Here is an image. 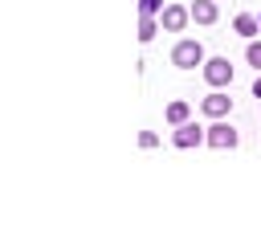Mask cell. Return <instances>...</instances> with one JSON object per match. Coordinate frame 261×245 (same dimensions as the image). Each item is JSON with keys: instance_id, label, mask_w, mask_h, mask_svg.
Wrapping results in <instances>:
<instances>
[{"instance_id": "cell-1", "label": "cell", "mask_w": 261, "mask_h": 245, "mask_svg": "<svg viewBox=\"0 0 261 245\" xmlns=\"http://www.w3.org/2000/svg\"><path fill=\"white\" fill-rule=\"evenodd\" d=\"M204 41H192V37H184V41H175L171 45V65L175 69H200L204 65Z\"/></svg>"}, {"instance_id": "cell-2", "label": "cell", "mask_w": 261, "mask_h": 245, "mask_svg": "<svg viewBox=\"0 0 261 245\" xmlns=\"http://www.w3.org/2000/svg\"><path fill=\"white\" fill-rule=\"evenodd\" d=\"M200 78L208 82V90H228L232 86V61L228 57H204Z\"/></svg>"}, {"instance_id": "cell-3", "label": "cell", "mask_w": 261, "mask_h": 245, "mask_svg": "<svg viewBox=\"0 0 261 245\" xmlns=\"http://www.w3.org/2000/svg\"><path fill=\"white\" fill-rule=\"evenodd\" d=\"M237 143H241V135H237V127H232L228 118H216V122H208V127H204V147L232 151Z\"/></svg>"}, {"instance_id": "cell-4", "label": "cell", "mask_w": 261, "mask_h": 245, "mask_svg": "<svg viewBox=\"0 0 261 245\" xmlns=\"http://www.w3.org/2000/svg\"><path fill=\"white\" fill-rule=\"evenodd\" d=\"M155 20H159V33H171V37H179V33L192 24V12H188V4H163Z\"/></svg>"}, {"instance_id": "cell-5", "label": "cell", "mask_w": 261, "mask_h": 245, "mask_svg": "<svg viewBox=\"0 0 261 245\" xmlns=\"http://www.w3.org/2000/svg\"><path fill=\"white\" fill-rule=\"evenodd\" d=\"M228 110H232V94H228V90H208V94H204V102H200V114H204L208 122L228 118Z\"/></svg>"}, {"instance_id": "cell-6", "label": "cell", "mask_w": 261, "mask_h": 245, "mask_svg": "<svg viewBox=\"0 0 261 245\" xmlns=\"http://www.w3.org/2000/svg\"><path fill=\"white\" fill-rule=\"evenodd\" d=\"M200 143H204V127H200L196 118H188V122L171 127V147H179V151H192V147H200Z\"/></svg>"}, {"instance_id": "cell-7", "label": "cell", "mask_w": 261, "mask_h": 245, "mask_svg": "<svg viewBox=\"0 0 261 245\" xmlns=\"http://www.w3.org/2000/svg\"><path fill=\"white\" fill-rule=\"evenodd\" d=\"M188 12H192V20H196V24H204V29L220 20V4H216V0H192V4H188Z\"/></svg>"}, {"instance_id": "cell-8", "label": "cell", "mask_w": 261, "mask_h": 245, "mask_svg": "<svg viewBox=\"0 0 261 245\" xmlns=\"http://www.w3.org/2000/svg\"><path fill=\"white\" fill-rule=\"evenodd\" d=\"M232 33H237L241 41H253V37H261L257 12H237V16H232Z\"/></svg>"}, {"instance_id": "cell-9", "label": "cell", "mask_w": 261, "mask_h": 245, "mask_svg": "<svg viewBox=\"0 0 261 245\" xmlns=\"http://www.w3.org/2000/svg\"><path fill=\"white\" fill-rule=\"evenodd\" d=\"M163 118H167V127H179V122H188V118H192V102H184V98H175V102H167V110H163Z\"/></svg>"}, {"instance_id": "cell-10", "label": "cell", "mask_w": 261, "mask_h": 245, "mask_svg": "<svg viewBox=\"0 0 261 245\" xmlns=\"http://www.w3.org/2000/svg\"><path fill=\"white\" fill-rule=\"evenodd\" d=\"M159 37V20L155 16H139V41L147 45V41H155Z\"/></svg>"}, {"instance_id": "cell-11", "label": "cell", "mask_w": 261, "mask_h": 245, "mask_svg": "<svg viewBox=\"0 0 261 245\" xmlns=\"http://www.w3.org/2000/svg\"><path fill=\"white\" fill-rule=\"evenodd\" d=\"M245 61H249V69H257V74H261V37L245 41Z\"/></svg>"}, {"instance_id": "cell-12", "label": "cell", "mask_w": 261, "mask_h": 245, "mask_svg": "<svg viewBox=\"0 0 261 245\" xmlns=\"http://www.w3.org/2000/svg\"><path fill=\"white\" fill-rule=\"evenodd\" d=\"M135 8H139V16H159L163 0H135Z\"/></svg>"}, {"instance_id": "cell-13", "label": "cell", "mask_w": 261, "mask_h": 245, "mask_svg": "<svg viewBox=\"0 0 261 245\" xmlns=\"http://www.w3.org/2000/svg\"><path fill=\"white\" fill-rule=\"evenodd\" d=\"M139 147H143V151H155V147H159V135H155V131H139Z\"/></svg>"}, {"instance_id": "cell-14", "label": "cell", "mask_w": 261, "mask_h": 245, "mask_svg": "<svg viewBox=\"0 0 261 245\" xmlns=\"http://www.w3.org/2000/svg\"><path fill=\"white\" fill-rule=\"evenodd\" d=\"M249 94H253V98H257V102H261V74H257V78H253V86H249Z\"/></svg>"}, {"instance_id": "cell-15", "label": "cell", "mask_w": 261, "mask_h": 245, "mask_svg": "<svg viewBox=\"0 0 261 245\" xmlns=\"http://www.w3.org/2000/svg\"><path fill=\"white\" fill-rule=\"evenodd\" d=\"M257 24H261V12H257Z\"/></svg>"}, {"instance_id": "cell-16", "label": "cell", "mask_w": 261, "mask_h": 245, "mask_svg": "<svg viewBox=\"0 0 261 245\" xmlns=\"http://www.w3.org/2000/svg\"><path fill=\"white\" fill-rule=\"evenodd\" d=\"M216 4H224V0H216Z\"/></svg>"}]
</instances>
